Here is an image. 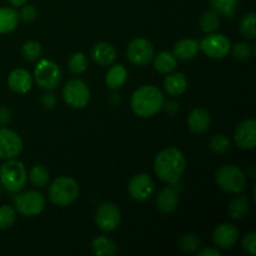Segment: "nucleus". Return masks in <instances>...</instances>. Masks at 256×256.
Here are the masks:
<instances>
[{"label":"nucleus","mask_w":256,"mask_h":256,"mask_svg":"<svg viewBox=\"0 0 256 256\" xmlns=\"http://www.w3.org/2000/svg\"><path fill=\"white\" fill-rule=\"evenodd\" d=\"M0 194H2V185H0Z\"/></svg>","instance_id":"44"},{"label":"nucleus","mask_w":256,"mask_h":256,"mask_svg":"<svg viewBox=\"0 0 256 256\" xmlns=\"http://www.w3.org/2000/svg\"><path fill=\"white\" fill-rule=\"evenodd\" d=\"M126 55L132 64L144 66L154 58V46L145 38H135L128 45Z\"/></svg>","instance_id":"10"},{"label":"nucleus","mask_w":256,"mask_h":256,"mask_svg":"<svg viewBox=\"0 0 256 256\" xmlns=\"http://www.w3.org/2000/svg\"><path fill=\"white\" fill-rule=\"evenodd\" d=\"M19 14L12 8H0V34L14 32L19 24Z\"/></svg>","instance_id":"22"},{"label":"nucleus","mask_w":256,"mask_h":256,"mask_svg":"<svg viewBox=\"0 0 256 256\" xmlns=\"http://www.w3.org/2000/svg\"><path fill=\"white\" fill-rule=\"evenodd\" d=\"M8 2H9L10 5H12V6L19 8V6H22V5H25L26 0H8Z\"/></svg>","instance_id":"43"},{"label":"nucleus","mask_w":256,"mask_h":256,"mask_svg":"<svg viewBox=\"0 0 256 256\" xmlns=\"http://www.w3.org/2000/svg\"><path fill=\"white\" fill-rule=\"evenodd\" d=\"M250 209V202L248 200V198L245 196H236L230 202L229 204V215L232 219L234 220H240L244 216H246V214L249 212Z\"/></svg>","instance_id":"26"},{"label":"nucleus","mask_w":256,"mask_h":256,"mask_svg":"<svg viewBox=\"0 0 256 256\" xmlns=\"http://www.w3.org/2000/svg\"><path fill=\"white\" fill-rule=\"evenodd\" d=\"M62 99L69 106L82 109L90 100V90L80 79H72L62 88Z\"/></svg>","instance_id":"8"},{"label":"nucleus","mask_w":256,"mask_h":256,"mask_svg":"<svg viewBox=\"0 0 256 256\" xmlns=\"http://www.w3.org/2000/svg\"><path fill=\"white\" fill-rule=\"evenodd\" d=\"M215 179L220 189L228 194H239L246 186V176L244 172L234 165H225L220 168L216 172Z\"/></svg>","instance_id":"5"},{"label":"nucleus","mask_w":256,"mask_h":256,"mask_svg":"<svg viewBox=\"0 0 256 256\" xmlns=\"http://www.w3.org/2000/svg\"><path fill=\"white\" fill-rule=\"evenodd\" d=\"M118 56L116 49L109 42H99L92 49V58L94 62L100 66H109L115 62Z\"/></svg>","instance_id":"18"},{"label":"nucleus","mask_w":256,"mask_h":256,"mask_svg":"<svg viewBox=\"0 0 256 256\" xmlns=\"http://www.w3.org/2000/svg\"><path fill=\"white\" fill-rule=\"evenodd\" d=\"M154 192V182L148 174H136L129 182L130 196L138 202L149 199Z\"/></svg>","instance_id":"13"},{"label":"nucleus","mask_w":256,"mask_h":256,"mask_svg":"<svg viewBox=\"0 0 256 256\" xmlns=\"http://www.w3.org/2000/svg\"><path fill=\"white\" fill-rule=\"evenodd\" d=\"M29 179L32 182V185L36 188H45L49 182V172L46 168L42 165H35L30 169L29 172Z\"/></svg>","instance_id":"28"},{"label":"nucleus","mask_w":256,"mask_h":256,"mask_svg":"<svg viewBox=\"0 0 256 256\" xmlns=\"http://www.w3.org/2000/svg\"><path fill=\"white\" fill-rule=\"evenodd\" d=\"M162 108H165V110H166L168 112H170V114H174V112H176L178 110H179V105H178V102H172V100H169V102H164Z\"/></svg>","instance_id":"42"},{"label":"nucleus","mask_w":256,"mask_h":256,"mask_svg":"<svg viewBox=\"0 0 256 256\" xmlns=\"http://www.w3.org/2000/svg\"><path fill=\"white\" fill-rule=\"evenodd\" d=\"M154 68L162 74H170L176 68V58L170 52H160L154 58Z\"/></svg>","instance_id":"24"},{"label":"nucleus","mask_w":256,"mask_h":256,"mask_svg":"<svg viewBox=\"0 0 256 256\" xmlns=\"http://www.w3.org/2000/svg\"><path fill=\"white\" fill-rule=\"evenodd\" d=\"M42 104L45 109H52L56 104V99L52 94H45L44 96L42 98Z\"/></svg>","instance_id":"40"},{"label":"nucleus","mask_w":256,"mask_h":256,"mask_svg":"<svg viewBox=\"0 0 256 256\" xmlns=\"http://www.w3.org/2000/svg\"><path fill=\"white\" fill-rule=\"evenodd\" d=\"M200 239L195 234H185L179 239V248L182 252H194L200 248Z\"/></svg>","instance_id":"35"},{"label":"nucleus","mask_w":256,"mask_h":256,"mask_svg":"<svg viewBox=\"0 0 256 256\" xmlns=\"http://www.w3.org/2000/svg\"><path fill=\"white\" fill-rule=\"evenodd\" d=\"M120 222H122L120 210L112 202H102L95 212V224L102 232H114L119 228Z\"/></svg>","instance_id":"9"},{"label":"nucleus","mask_w":256,"mask_h":256,"mask_svg":"<svg viewBox=\"0 0 256 256\" xmlns=\"http://www.w3.org/2000/svg\"><path fill=\"white\" fill-rule=\"evenodd\" d=\"M36 9H35L32 5H22V10H20L19 12V18L22 20H24V22H32V20L36 18Z\"/></svg>","instance_id":"38"},{"label":"nucleus","mask_w":256,"mask_h":256,"mask_svg":"<svg viewBox=\"0 0 256 256\" xmlns=\"http://www.w3.org/2000/svg\"><path fill=\"white\" fill-rule=\"evenodd\" d=\"M94 254L99 256H112L118 252V246L112 239L106 236H98L92 242Z\"/></svg>","instance_id":"25"},{"label":"nucleus","mask_w":256,"mask_h":256,"mask_svg":"<svg viewBox=\"0 0 256 256\" xmlns=\"http://www.w3.org/2000/svg\"><path fill=\"white\" fill-rule=\"evenodd\" d=\"M178 205H179V192L175 188H164L158 194L156 206L162 214H169V212H175Z\"/></svg>","instance_id":"17"},{"label":"nucleus","mask_w":256,"mask_h":256,"mask_svg":"<svg viewBox=\"0 0 256 256\" xmlns=\"http://www.w3.org/2000/svg\"><path fill=\"white\" fill-rule=\"evenodd\" d=\"M199 52V44L194 39H182L172 48V54L176 59L186 62L194 59Z\"/></svg>","instance_id":"20"},{"label":"nucleus","mask_w":256,"mask_h":256,"mask_svg":"<svg viewBox=\"0 0 256 256\" xmlns=\"http://www.w3.org/2000/svg\"><path fill=\"white\" fill-rule=\"evenodd\" d=\"M188 126L194 134H204L210 126V115L206 110L192 109L188 116Z\"/></svg>","instance_id":"19"},{"label":"nucleus","mask_w":256,"mask_h":256,"mask_svg":"<svg viewBox=\"0 0 256 256\" xmlns=\"http://www.w3.org/2000/svg\"><path fill=\"white\" fill-rule=\"evenodd\" d=\"M209 146H210V150H212L214 154H218V155L225 154V152L230 149V140L228 139L225 135L216 134L212 138Z\"/></svg>","instance_id":"32"},{"label":"nucleus","mask_w":256,"mask_h":256,"mask_svg":"<svg viewBox=\"0 0 256 256\" xmlns=\"http://www.w3.org/2000/svg\"><path fill=\"white\" fill-rule=\"evenodd\" d=\"M199 256H222L220 250H218L216 248H206V249H202L198 252Z\"/></svg>","instance_id":"41"},{"label":"nucleus","mask_w":256,"mask_h":256,"mask_svg":"<svg viewBox=\"0 0 256 256\" xmlns=\"http://www.w3.org/2000/svg\"><path fill=\"white\" fill-rule=\"evenodd\" d=\"M164 95L159 88L154 85H144L135 90L130 99V106L134 114L140 118L154 116L162 109Z\"/></svg>","instance_id":"2"},{"label":"nucleus","mask_w":256,"mask_h":256,"mask_svg":"<svg viewBox=\"0 0 256 256\" xmlns=\"http://www.w3.org/2000/svg\"><path fill=\"white\" fill-rule=\"evenodd\" d=\"M26 169L22 162L10 159L0 168V185L8 192H19L26 185Z\"/></svg>","instance_id":"4"},{"label":"nucleus","mask_w":256,"mask_h":256,"mask_svg":"<svg viewBox=\"0 0 256 256\" xmlns=\"http://www.w3.org/2000/svg\"><path fill=\"white\" fill-rule=\"evenodd\" d=\"M230 50H232V54L234 56V59L242 60V62L250 59L252 55V46L249 44H246V42H236L234 46L230 48Z\"/></svg>","instance_id":"36"},{"label":"nucleus","mask_w":256,"mask_h":256,"mask_svg":"<svg viewBox=\"0 0 256 256\" xmlns=\"http://www.w3.org/2000/svg\"><path fill=\"white\" fill-rule=\"evenodd\" d=\"M45 198L42 192L29 190L14 198V209L22 216H36L44 210Z\"/></svg>","instance_id":"7"},{"label":"nucleus","mask_w":256,"mask_h":256,"mask_svg":"<svg viewBox=\"0 0 256 256\" xmlns=\"http://www.w3.org/2000/svg\"><path fill=\"white\" fill-rule=\"evenodd\" d=\"M36 84L46 92L56 89L62 82V70L56 62L52 60H40L34 72Z\"/></svg>","instance_id":"6"},{"label":"nucleus","mask_w":256,"mask_h":256,"mask_svg":"<svg viewBox=\"0 0 256 256\" xmlns=\"http://www.w3.org/2000/svg\"><path fill=\"white\" fill-rule=\"evenodd\" d=\"M230 40L222 34H208L204 39L202 40L199 45V49L206 54V56L212 59H222L226 56L230 52Z\"/></svg>","instance_id":"11"},{"label":"nucleus","mask_w":256,"mask_h":256,"mask_svg":"<svg viewBox=\"0 0 256 256\" xmlns=\"http://www.w3.org/2000/svg\"><path fill=\"white\" fill-rule=\"evenodd\" d=\"M164 89L172 96L182 95L188 89V79L182 72H172L164 80Z\"/></svg>","instance_id":"21"},{"label":"nucleus","mask_w":256,"mask_h":256,"mask_svg":"<svg viewBox=\"0 0 256 256\" xmlns=\"http://www.w3.org/2000/svg\"><path fill=\"white\" fill-rule=\"evenodd\" d=\"M256 16L254 12L245 14L240 20V32L246 39H255L256 36V26H255Z\"/></svg>","instance_id":"30"},{"label":"nucleus","mask_w":256,"mask_h":256,"mask_svg":"<svg viewBox=\"0 0 256 256\" xmlns=\"http://www.w3.org/2000/svg\"><path fill=\"white\" fill-rule=\"evenodd\" d=\"M210 6L218 14H222L226 18H232L234 15L235 8H236L239 0H209Z\"/></svg>","instance_id":"29"},{"label":"nucleus","mask_w":256,"mask_h":256,"mask_svg":"<svg viewBox=\"0 0 256 256\" xmlns=\"http://www.w3.org/2000/svg\"><path fill=\"white\" fill-rule=\"evenodd\" d=\"M22 152V140L12 129L0 126V159L10 160L19 156Z\"/></svg>","instance_id":"12"},{"label":"nucleus","mask_w":256,"mask_h":256,"mask_svg":"<svg viewBox=\"0 0 256 256\" xmlns=\"http://www.w3.org/2000/svg\"><path fill=\"white\" fill-rule=\"evenodd\" d=\"M220 26V16L215 10H208L200 18V28L205 34L216 32Z\"/></svg>","instance_id":"27"},{"label":"nucleus","mask_w":256,"mask_h":256,"mask_svg":"<svg viewBox=\"0 0 256 256\" xmlns=\"http://www.w3.org/2000/svg\"><path fill=\"white\" fill-rule=\"evenodd\" d=\"M68 68L70 72L78 75L82 74L88 68V59L82 52H74L68 62Z\"/></svg>","instance_id":"31"},{"label":"nucleus","mask_w":256,"mask_h":256,"mask_svg":"<svg viewBox=\"0 0 256 256\" xmlns=\"http://www.w3.org/2000/svg\"><path fill=\"white\" fill-rule=\"evenodd\" d=\"M235 142L244 150H252L256 146V122L254 119L240 122L234 132Z\"/></svg>","instance_id":"14"},{"label":"nucleus","mask_w":256,"mask_h":256,"mask_svg":"<svg viewBox=\"0 0 256 256\" xmlns=\"http://www.w3.org/2000/svg\"><path fill=\"white\" fill-rule=\"evenodd\" d=\"M126 79H128L126 68L122 64H116L109 69L106 76H105V82H106V86H109L110 89L116 90V89H120V88L126 82Z\"/></svg>","instance_id":"23"},{"label":"nucleus","mask_w":256,"mask_h":256,"mask_svg":"<svg viewBox=\"0 0 256 256\" xmlns=\"http://www.w3.org/2000/svg\"><path fill=\"white\" fill-rule=\"evenodd\" d=\"M239 239V230L229 222L216 226L212 232V242L219 249H230Z\"/></svg>","instance_id":"15"},{"label":"nucleus","mask_w":256,"mask_h":256,"mask_svg":"<svg viewBox=\"0 0 256 256\" xmlns=\"http://www.w3.org/2000/svg\"><path fill=\"white\" fill-rule=\"evenodd\" d=\"M48 195L50 202L56 206H69L79 195V185L72 178L62 175L50 184Z\"/></svg>","instance_id":"3"},{"label":"nucleus","mask_w":256,"mask_h":256,"mask_svg":"<svg viewBox=\"0 0 256 256\" xmlns=\"http://www.w3.org/2000/svg\"><path fill=\"white\" fill-rule=\"evenodd\" d=\"M22 52L25 59L29 60V62H35V60H38L42 56V45H40V42L30 40V42H26L22 45Z\"/></svg>","instance_id":"33"},{"label":"nucleus","mask_w":256,"mask_h":256,"mask_svg":"<svg viewBox=\"0 0 256 256\" xmlns=\"http://www.w3.org/2000/svg\"><path fill=\"white\" fill-rule=\"evenodd\" d=\"M32 85V78L25 69H15L8 76V86L16 94H26Z\"/></svg>","instance_id":"16"},{"label":"nucleus","mask_w":256,"mask_h":256,"mask_svg":"<svg viewBox=\"0 0 256 256\" xmlns=\"http://www.w3.org/2000/svg\"><path fill=\"white\" fill-rule=\"evenodd\" d=\"M12 120V112L8 108L2 106L0 108V126H5Z\"/></svg>","instance_id":"39"},{"label":"nucleus","mask_w":256,"mask_h":256,"mask_svg":"<svg viewBox=\"0 0 256 256\" xmlns=\"http://www.w3.org/2000/svg\"><path fill=\"white\" fill-rule=\"evenodd\" d=\"M186 168V159L182 150L170 146L159 152L154 162L156 176L168 184H176Z\"/></svg>","instance_id":"1"},{"label":"nucleus","mask_w":256,"mask_h":256,"mask_svg":"<svg viewBox=\"0 0 256 256\" xmlns=\"http://www.w3.org/2000/svg\"><path fill=\"white\" fill-rule=\"evenodd\" d=\"M16 216V212L14 208L9 205H2L0 206V230H6L12 226Z\"/></svg>","instance_id":"34"},{"label":"nucleus","mask_w":256,"mask_h":256,"mask_svg":"<svg viewBox=\"0 0 256 256\" xmlns=\"http://www.w3.org/2000/svg\"><path fill=\"white\" fill-rule=\"evenodd\" d=\"M242 246L248 254L255 255L256 254V232H250L242 239Z\"/></svg>","instance_id":"37"}]
</instances>
